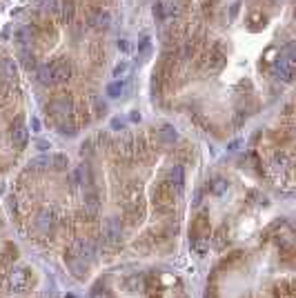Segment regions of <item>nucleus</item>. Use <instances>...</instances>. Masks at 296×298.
I'll list each match as a JSON object with an SVG mask.
<instances>
[{
  "label": "nucleus",
  "instance_id": "nucleus-1",
  "mask_svg": "<svg viewBox=\"0 0 296 298\" xmlns=\"http://www.w3.org/2000/svg\"><path fill=\"white\" fill-rule=\"evenodd\" d=\"M31 283H33V276L29 267H16L5 276V289L9 291H25L31 287Z\"/></svg>",
  "mask_w": 296,
  "mask_h": 298
},
{
  "label": "nucleus",
  "instance_id": "nucleus-2",
  "mask_svg": "<svg viewBox=\"0 0 296 298\" xmlns=\"http://www.w3.org/2000/svg\"><path fill=\"white\" fill-rule=\"evenodd\" d=\"M120 240H122V221L111 216L103 225V243L107 247H118Z\"/></svg>",
  "mask_w": 296,
  "mask_h": 298
},
{
  "label": "nucleus",
  "instance_id": "nucleus-3",
  "mask_svg": "<svg viewBox=\"0 0 296 298\" xmlns=\"http://www.w3.org/2000/svg\"><path fill=\"white\" fill-rule=\"evenodd\" d=\"M71 249H74L80 258H85L87 263H94L98 258V243L92 238V236H82V238H78L76 243L71 245Z\"/></svg>",
  "mask_w": 296,
  "mask_h": 298
},
{
  "label": "nucleus",
  "instance_id": "nucleus-4",
  "mask_svg": "<svg viewBox=\"0 0 296 298\" xmlns=\"http://www.w3.org/2000/svg\"><path fill=\"white\" fill-rule=\"evenodd\" d=\"M65 263H67V267L71 269V274H74L76 278H80V280H82V278L87 276V272H89V263L85 261V258L78 256L76 251L71 249V247L65 251Z\"/></svg>",
  "mask_w": 296,
  "mask_h": 298
},
{
  "label": "nucleus",
  "instance_id": "nucleus-5",
  "mask_svg": "<svg viewBox=\"0 0 296 298\" xmlns=\"http://www.w3.org/2000/svg\"><path fill=\"white\" fill-rule=\"evenodd\" d=\"M49 67H52L54 74V85H63L71 78V63L67 58H56Z\"/></svg>",
  "mask_w": 296,
  "mask_h": 298
},
{
  "label": "nucleus",
  "instance_id": "nucleus-6",
  "mask_svg": "<svg viewBox=\"0 0 296 298\" xmlns=\"http://www.w3.org/2000/svg\"><path fill=\"white\" fill-rule=\"evenodd\" d=\"M163 181L170 185L172 189H176V194H181L183 192V185H185V172H183L181 165H172V167H167Z\"/></svg>",
  "mask_w": 296,
  "mask_h": 298
},
{
  "label": "nucleus",
  "instance_id": "nucleus-7",
  "mask_svg": "<svg viewBox=\"0 0 296 298\" xmlns=\"http://www.w3.org/2000/svg\"><path fill=\"white\" fill-rule=\"evenodd\" d=\"M74 100H71L69 96H56L52 103H49V111H52L54 116H71L74 114Z\"/></svg>",
  "mask_w": 296,
  "mask_h": 298
},
{
  "label": "nucleus",
  "instance_id": "nucleus-8",
  "mask_svg": "<svg viewBox=\"0 0 296 298\" xmlns=\"http://www.w3.org/2000/svg\"><path fill=\"white\" fill-rule=\"evenodd\" d=\"M143 216H145V207L138 198L125 202V214H122V218L127 221V225H138L143 221Z\"/></svg>",
  "mask_w": 296,
  "mask_h": 298
},
{
  "label": "nucleus",
  "instance_id": "nucleus-9",
  "mask_svg": "<svg viewBox=\"0 0 296 298\" xmlns=\"http://www.w3.org/2000/svg\"><path fill=\"white\" fill-rule=\"evenodd\" d=\"M27 138H29V134H27V127L22 125V120H16L14 125L9 127V140L16 145V147H25Z\"/></svg>",
  "mask_w": 296,
  "mask_h": 298
},
{
  "label": "nucleus",
  "instance_id": "nucleus-10",
  "mask_svg": "<svg viewBox=\"0 0 296 298\" xmlns=\"http://www.w3.org/2000/svg\"><path fill=\"white\" fill-rule=\"evenodd\" d=\"M16 74H18V69H16L14 60H11V58H3V60H0V82L9 85V82L16 80Z\"/></svg>",
  "mask_w": 296,
  "mask_h": 298
},
{
  "label": "nucleus",
  "instance_id": "nucleus-11",
  "mask_svg": "<svg viewBox=\"0 0 296 298\" xmlns=\"http://www.w3.org/2000/svg\"><path fill=\"white\" fill-rule=\"evenodd\" d=\"M194 236H209V221L205 214L194 218V225H192V238Z\"/></svg>",
  "mask_w": 296,
  "mask_h": 298
},
{
  "label": "nucleus",
  "instance_id": "nucleus-12",
  "mask_svg": "<svg viewBox=\"0 0 296 298\" xmlns=\"http://www.w3.org/2000/svg\"><path fill=\"white\" fill-rule=\"evenodd\" d=\"M274 74L281 76L283 80H292V63L285 58H278L276 65H274Z\"/></svg>",
  "mask_w": 296,
  "mask_h": 298
},
{
  "label": "nucleus",
  "instance_id": "nucleus-13",
  "mask_svg": "<svg viewBox=\"0 0 296 298\" xmlns=\"http://www.w3.org/2000/svg\"><path fill=\"white\" fill-rule=\"evenodd\" d=\"M243 261H245V251H232L230 256H225V258H223L221 267H223V269H234V267H238V265H241Z\"/></svg>",
  "mask_w": 296,
  "mask_h": 298
},
{
  "label": "nucleus",
  "instance_id": "nucleus-14",
  "mask_svg": "<svg viewBox=\"0 0 296 298\" xmlns=\"http://www.w3.org/2000/svg\"><path fill=\"white\" fill-rule=\"evenodd\" d=\"M92 25H94V29H107L111 25V16L107 11H96V14L92 16Z\"/></svg>",
  "mask_w": 296,
  "mask_h": 298
},
{
  "label": "nucleus",
  "instance_id": "nucleus-15",
  "mask_svg": "<svg viewBox=\"0 0 296 298\" xmlns=\"http://www.w3.org/2000/svg\"><path fill=\"white\" fill-rule=\"evenodd\" d=\"M274 296L276 298H294V283L292 280H283L274 287Z\"/></svg>",
  "mask_w": 296,
  "mask_h": 298
},
{
  "label": "nucleus",
  "instance_id": "nucleus-16",
  "mask_svg": "<svg viewBox=\"0 0 296 298\" xmlns=\"http://www.w3.org/2000/svg\"><path fill=\"white\" fill-rule=\"evenodd\" d=\"M36 78H38V82L40 85H54V74H52V67L47 65H40L36 69Z\"/></svg>",
  "mask_w": 296,
  "mask_h": 298
},
{
  "label": "nucleus",
  "instance_id": "nucleus-17",
  "mask_svg": "<svg viewBox=\"0 0 296 298\" xmlns=\"http://www.w3.org/2000/svg\"><path fill=\"white\" fill-rule=\"evenodd\" d=\"M49 167L54 172H65L69 167V158L65 154H54V156H49Z\"/></svg>",
  "mask_w": 296,
  "mask_h": 298
},
{
  "label": "nucleus",
  "instance_id": "nucleus-18",
  "mask_svg": "<svg viewBox=\"0 0 296 298\" xmlns=\"http://www.w3.org/2000/svg\"><path fill=\"white\" fill-rule=\"evenodd\" d=\"M98 211V194L94 189H89L85 194V214L87 216H94Z\"/></svg>",
  "mask_w": 296,
  "mask_h": 298
},
{
  "label": "nucleus",
  "instance_id": "nucleus-19",
  "mask_svg": "<svg viewBox=\"0 0 296 298\" xmlns=\"http://www.w3.org/2000/svg\"><path fill=\"white\" fill-rule=\"evenodd\" d=\"M36 227L40 229V232L47 234L49 229L54 227V216L49 211H40V214H38V218H36Z\"/></svg>",
  "mask_w": 296,
  "mask_h": 298
},
{
  "label": "nucleus",
  "instance_id": "nucleus-20",
  "mask_svg": "<svg viewBox=\"0 0 296 298\" xmlns=\"http://www.w3.org/2000/svg\"><path fill=\"white\" fill-rule=\"evenodd\" d=\"M209 245H212L209 236H194L192 238V249L196 251V254H205V251L209 249Z\"/></svg>",
  "mask_w": 296,
  "mask_h": 298
},
{
  "label": "nucleus",
  "instance_id": "nucleus-21",
  "mask_svg": "<svg viewBox=\"0 0 296 298\" xmlns=\"http://www.w3.org/2000/svg\"><path fill=\"white\" fill-rule=\"evenodd\" d=\"M16 254H18V251H16V247H14V245H7V247H5V251L0 254V267L11 265V263L16 261Z\"/></svg>",
  "mask_w": 296,
  "mask_h": 298
},
{
  "label": "nucleus",
  "instance_id": "nucleus-22",
  "mask_svg": "<svg viewBox=\"0 0 296 298\" xmlns=\"http://www.w3.org/2000/svg\"><path fill=\"white\" fill-rule=\"evenodd\" d=\"M158 138L163 140V143H174V140L178 138V134H176V129L172 127V125H165V127L158 132Z\"/></svg>",
  "mask_w": 296,
  "mask_h": 298
},
{
  "label": "nucleus",
  "instance_id": "nucleus-23",
  "mask_svg": "<svg viewBox=\"0 0 296 298\" xmlns=\"http://www.w3.org/2000/svg\"><path fill=\"white\" fill-rule=\"evenodd\" d=\"M225 229H227L225 225L216 229V234H214V240H212V245H214L216 249H223V247H225V240H227V236H225Z\"/></svg>",
  "mask_w": 296,
  "mask_h": 298
},
{
  "label": "nucleus",
  "instance_id": "nucleus-24",
  "mask_svg": "<svg viewBox=\"0 0 296 298\" xmlns=\"http://www.w3.org/2000/svg\"><path fill=\"white\" fill-rule=\"evenodd\" d=\"M40 9L45 11V14H58L60 0H40Z\"/></svg>",
  "mask_w": 296,
  "mask_h": 298
},
{
  "label": "nucleus",
  "instance_id": "nucleus-25",
  "mask_svg": "<svg viewBox=\"0 0 296 298\" xmlns=\"http://www.w3.org/2000/svg\"><path fill=\"white\" fill-rule=\"evenodd\" d=\"M249 25H252L254 31L261 29V27L265 25V16L261 14V11H252V14H249Z\"/></svg>",
  "mask_w": 296,
  "mask_h": 298
},
{
  "label": "nucleus",
  "instance_id": "nucleus-26",
  "mask_svg": "<svg viewBox=\"0 0 296 298\" xmlns=\"http://www.w3.org/2000/svg\"><path fill=\"white\" fill-rule=\"evenodd\" d=\"M225 192H227V183L223 181V178H214V181H212V194L221 196V194H225Z\"/></svg>",
  "mask_w": 296,
  "mask_h": 298
},
{
  "label": "nucleus",
  "instance_id": "nucleus-27",
  "mask_svg": "<svg viewBox=\"0 0 296 298\" xmlns=\"http://www.w3.org/2000/svg\"><path fill=\"white\" fill-rule=\"evenodd\" d=\"M120 94H122V82H120V80H114L111 85H107V96L118 98Z\"/></svg>",
  "mask_w": 296,
  "mask_h": 298
},
{
  "label": "nucleus",
  "instance_id": "nucleus-28",
  "mask_svg": "<svg viewBox=\"0 0 296 298\" xmlns=\"http://www.w3.org/2000/svg\"><path fill=\"white\" fill-rule=\"evenodd\" d=\"M45 167H49V158H45V156H40V158H36V160L29 162V169H31V172L45 169Z\"/></svg>",
  "mask_w": 296,
  "mask_h": 298
},
{
  "label": "nucleus",
  "instance_id": "nucleus-29",
  "mask_svg": "<svg viewBox=\"0 0 296 298\" xmlns=\"http://www.w3.org/2000/svg\"><path fill=\"white\" fill-rule=\"evenodd\" d=\"M58 132L63 136H76V125H67V122H58Z\"/></svg>",
  "mask_w": 296,
  "mask_h": 298
},
{
  "label": "nucleus",
  "instance_id": "nucleus-30",
  "mask_svg": "<svg viewBox=\"0 0 296 298\" xmlns=\"http://www.w3.org/2000/svg\"><path fill=\"white\" fill-rule=\"evenodd\" d=\"M127 71H130V67H127V63H120V65H116V69H114V78H120L127 74Z\"/></svg>",
  "mask_w": 296,
  "mask_h": 298
},
{
  "label": "nucleus",
  "instance_id": "nucleus-31",
  "mask_svg": "<svg viewBox=\"0 0 296 298\" xmlns=\"http://www.w3.org/2000/svg\"><path fill=\"white\" fill-rule=\"evenodd\" d=\"M20 58H22V63H25V67H33V54H29L27 49L20 52Z\"/></svg>",
  "mask_w": 296,
  "mask_h": 298
},
{
  "label": "nucleus",
  "instance_id": "nucleus-32",
  "mask_svg": "<svg viewBox=\"0 0 296 298\" xmlns=\"http://www.w3.org/2000/svg\"><path fill=\"white\" fill-rule=\"evenodd\" d=\"M80 154H82V156H92V154H94V143H92V140H89V143H82Z\"/></svg>",
  "mask_w": 296,
  "mask_h": 298
},
{
  "label": "nucleus",
  "instance_id": "nucleus-33",
  "mask_svg": "<svg viewBox=\"0 0 296 298\" xmlns=\"http://www.w3.org/2000/svg\"><path fill=\"white\" fill-rule=\"evenodd\" d=\"M92 298H114L109 294L107 289H94V294H92Z\"/></svg>",
  "mask_w": 296,
  "mask_h": 298
},
{
  "label": "nucleus",
  "instance_id": "nucleus-34",
  "mask_svg": "<svg viewBox=\"0 0 296 298\" xmlns=\"http://www.w3.org/2000/svg\"><path fill=\"white\" fill-rule=\"evenodd\" d=\"M205 298H216V285H214V280L207 285V291H205Z\"/></svg>",
  "mask_w": 296,
  "mask_h": 298
},
{
  "label": "nucleus",
  "instance_id": "nucleus-35",
  "mask_svg": "<svg viewBox=\"0 0 296 298\" xmlns=\"http://www.w3.org/2000/svg\"><path fill=\"white\" fill-rule=\"evenodd\" d=\"M94 109H96V116H105V111H107V107H105L103 103H98V100H96V107H94Z\"/></svg>",
  "mask_w": 296,
  "mask_h": 298
},
{
  "label": "nucleus",
  "instance_id": "nucleus-36",
  "mask_svg": "<svg viewBox=\"0 0 296 298\" xmlns=\"http://www.w3.org/2000/svg\"><path fill=\"white\" fill-rule=\"evenodd\" d=\"M141 52H143V54L149 52V38H143V40H141Z\"/></svg>",
  "mask_w": 296,
  "mask_h": 298
},
{
  "label": "nucleus",
  "instance_id": "nucleus-37",
  "mask_svg": "<svg viewBox=\"0 0 296 298\" xmlns=\"http://www.w3.org/2000/svg\"><path fill=\"white\" fill-rule=\"evenodd\" d=\"M238 9H241V3H234V5H232V18H236Z\"/></svg>",
  "mask_w": 296,
  "mask_h": 298
},
{
  "label": "nucleus",
  "instance_id": "nucleus-38",
  "mask_svg": "<svg viewBox=\"0 0 296 298\" xmlns=\"http://www.w3.org/2000/svg\"><path fill=\"white\" fill-rule=\"evenodd\" d=\"M118 49H122V52H127V49H130V45H127V40H120V42H118Z\"/></svg>",
  "mask_w": 296,
  "mask_h": 298
},
{
  "label": "nucleus",
  "instance_id": "nucleus-39",
  "mask_svg": "<svg viewBox=\"0 0 296 298\" xmlns=\"http://www.w3.org/2000/svg\"><path fill=\"white\" fill-rule=\"evenodd\" d=\"M147 298H160V296H158V294H156V291H154V294H149Z\"/></svg>",
  "mask_w": 296,
  "mask_h": 298
}]
</instances>
